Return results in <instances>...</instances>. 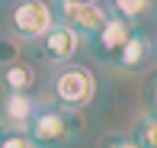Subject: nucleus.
I'll use <instances>...</instances> for the list:
<instances>
[{
  "label": "nucleus",
  "instance_id": "nucleus-6",
  "mask_svg": "<svg viewBox=\"0 0 157 148\" xmlns=\"http://www.w3.org/2000/svg\"><path fill=\"white\" fill-rule=\"evenodd\" d=\"M132 29H135L132 23H125V19H119V16H112V13H109L106 26L99 29V36H96V48H99V55H103V58H109V61H116L119 52L125 48L128 36H132Z\"/></svg>",
  "mask_w": 157,
  "mask_h": 148
},
{
  "label": "nucleus",
  "instance_id": "nucleus-13",
  "mask_svg": "<svg viewBox=\"0 0 157 148\" xmlns=\"http://www.w3.org/2000/svg\"><path fill=\"white\" fill-rule=\"evenodd\" d=\"M19 55H16V42H10V39H3L0 42V61L3 65H10V61H16Z\"/></svg>",
  "mask_w": 157,
  "mask_h": 148
},
{
  "label": "nucleus",
  "instance_id": "nucleus-5",
  "mask_svg": "<svg viewBox=\"0 0 157 148\" xmlns=\"http://www.w3.org/2000/svg\"><path fill=\"white\" fill-rule=\"evenodd\" d=\"M83 39L77 36L74 29H67L64 23H55L52 32H48L45 39H42V48H45V58L55 61V65H67V61H74V55L80 52Z\"/></svg>",
  "mask_w": 157,
  "mask_h": 148
},
{
  "label": "nucleus",
  "instance_id": "nucleus-9",
  "mask_svg": "<svg viewBox=\"0 0 157 148\" xmlns=\"http://www.w3.org/2000/svg\"><path fill=\"white\" fill-rule=\"evenodd\" d=\"M0 81H3L6 94H32V87H35V68L29 65V61L16 58V61H10V65H3Z\"/></svg>",
  "mask_w": 157,
  "mask_h": 148
},
{
  "label": "nucleus",
  "instance_id": "nucleus-4",
  "mask_svg": "<svg viewBox=\"0 0 157 148\" xmlns=\"http://www.w3.org/2000/svg\"><path fill=\"white\" fill-rule=\"evenodd\" d=\"M58 6V13L55 16L61 19L67 29H74L77 36H99V29L106 26V19H109V6H103V3H87V0H61V3H55Z\"/></svg>",
  "mask_w": 157,
  "mask_h": 148
},
{
  "label": "nucleus",
  "instance_id": "nucleus-2",
  "mask_svg": "<svg viewBox=\"0 0 157 148\" xmlns=\"http://www.w3.org/2000/svg\"><path fill=\"white\" fill-rule=\"evenodd\" d=\"M77 132H80V113H64L58 106H39L26 126V135L35 148H64L77 138Z\"/></svg>",
  "mask_w": 157,
  "mask_h": 148
},
{
  "label": "nucleus",
  "instance_id": "nucleus-3",
  "mask_svg": "<svg viewBox=\"0 0 157 148\" xmlns=\"http://www.w3.org/2000/svg\"><path fill=\"white\" fill-rule=\"evenodd\" d=\"M58 23L52 3H42V0H23V3L13 6L10 13V26L16 32V39L23 42H39L52 32V26Z\"/></svg>",
  "mask_w": 157,
  "mask_h": 148
},
{
  "label": "nucleus",
  "instance_id": "nucleus-8",
  "mask_svg": "<svg viewBox=\"0 0 157 148\" xmlns=\"http://www.w3.org/2000/svg\"><path fill=\"white\" fill-rule=\"evenodd\" d=\"M147 58H151V39H147L144 29H138V26H135L132 36H128V42H125V48L119 52L116 65L125 68V71H138V68L147 65Z\"/></svg>",
  "mask_w": 157,
  "mask_h": 148
},
{
  "label": "nucleus",
  "instance_id": "nucleus-14",
  "mask_svg": "<svg viewBox=\"0 0 157 148\" xmlns=\"http://www.w3.org/2000/svg\"><path fill=\"white\" fill-rule=\"evenodd\" d=\"M103 148H138V145H135L132 138H125V135H116V138H106Z\"/></svg>",
  "mask_w": 157,
  "mask_h": 148
},
{
  "label": "nucleus",
  "instance_id": "nucleus-16",
  "mask_svg": "<svg viewBox=\"0 0 157 148\" xmlns=\"http://www.w3.org/2000/svg\"><path fill=\"white\" fill-rule=\"evenodd\" d=\"M3 132H6V122H3V116H0V135H3Z\"/></svg>",
  "mask_w": 157,
  "mask_h": 148
},
{
  "label": "nucleus",
  "instance_id": "nucleus-1",
  "mask_svg": "<svg viewBox=\"0 0 157 148\" xmlns=\"http://www.w3.org/2000/svg\"><path fill=\"white\" fill-rule=\"evenodd\" d=\"M52 100L64 113H80L96 100V77L87 65L67 61L52 77Z\"/></svg>",
  "mask_w": 157,
  "mask_h": 148
},
{
  "label": "nucleus",
  "instance_id": "nucleus-7",
  "mask_svg": "<svg viewBox=\"0 0 157 148\" xmlns=\"http://www.w3.org/2000/svg\"><path fill=\"white\" fill-rule=\"evenodd\" d=\"M35 110H39V106H35L32 94H6L0 116H3V122L10 126V129L26 132V126H29V119L35 116Z\"/></svg>",
  "mask_w": 157,
  "mask_h": 148
},
{
  "label": "nucleus",
  "instance_id": "nucleus-10",
  "mask_svg": "<svg viewBox=\"0 0 157 148\" xmlns=\"http://www.w3.org/2000/svg\"><path fill=\"white\" fill-rule=\"evenodd\" d=\"M128 138H132L138 148H157V119L151 113H144V116L135 122V132Z\"/></svg>",
  "mask_w": 157,
  "mask_h": 148
},
{
  "label": "nucleus",
  "instance_id": "nucleus-15",
  "mask_svg": "<svg viewBox=\"0 0 157 148\" xmlns=\"http://www.w3.org/2000/svg\"><path fill=\"white\" fill-rule=\"evenodd\" d=\"M147 100H151V116L157 119V74L151 77V87H147Z\"/></svg>",
  "mask_w": 157,
  "mask_h": 148
},
{
  "label": "nucleus",
  "instance_id": "nucleus-12",
  "mask_svg": "<svg viewBox=\"0 0 157 148\" xmlns=\"http://www.w3.org/2000/svg\"><path fill=\"white\" fill-rule=\"evenodd\" d=\"M0 148H35V145H32V138L26 135V132H19V129H6L3 135H0Z\"/></svg>",
  "mask_w": 157,
  "mask_h": 148
},
{
  "label": "nucleus",
  "instance_id": "nucleus-11",
  "mask_svg": "<svg viewBox=\"0 0 157 148\" xmlns=\"http://www.w3.org/2000/svg\"><path fill=\"white\" fill-rule=\"evenodd\" d=\"M109 6H112V16L132 23V19L144 16V13L151 10V0H116V3H109Z\"/></svg>",
  "mask_w": 157,
  "mask_h": 148
}]
</instances>
